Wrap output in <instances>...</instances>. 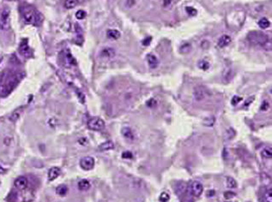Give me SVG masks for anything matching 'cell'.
<instances>
[{
	"instance_id": "obj_10",
	"label": "cell",
	"mask_w": 272,
	"mask_h": 202,
	"mask_svg": "<svg viewBox=\"0 0 272 202\" xmlns=\"http://www.w3.org/2000/svg\"><path fill=\"white\" fill-rule=\"evenodd\" d=\"M147 62L149 63V66L151 68V69H156L159 65V59L157 58V57L154 55V54H148L147 57Z\"/></svg>"
},
{
	"instance_id": "obj_16",
	"label": "cell",
	"mask_w": 272,
	"mask_h": 202,
	"mask_svg": "<svg viewBox=\"0 0 272 202\" xmlns=\"http://www.w3.org/2000/svg\"><path fill=\"white\" fill-rule=\"evenodd\" d=\"M60 174V169L58 167H53L49 170L48 172V179L49 181H53Z\"/></svg>"
},
{
	"instance_id": "obj_24",
	"label": "cell",
	"mask_w": 272,
	"mask_h": 202,
	"mask_svg": "<svg viewBox=\"0 0 272 202\" xmlns=\"http://www.w3.org/2000/svg\"><path fill=\"white\" fill-rule=\"evenodd\" d=\"M258 23V26L260 27L261 28H263V29H266V28H268L269 27L271 26V22L265 17L260 19Z\"/></svg>"
},
{
	"instance_id": "obj_32",
	"label": "cell",
	"mask_w": 272,
	"mask_h": 202,
	"mask_svg": "<svg viewBox=\"0 0 272 202\" xmlns=\"http://www.w3.org/2000/svg\"><path fill=\"white\" fill-rule=\"evenodd\" d=\"M169 201V194L167 193H162L160 196V201L167 202Z\"/></svg>"
},
{
	"instance_id": "obj_19",
	"label": "cell",
	"mask_w": 272,
	"mask_h": 202,
	"mask_svg": "<svg viewBox=\"0 0 272 202\" xmlns=\"http://www.w3.org/2000/svg\"><path fill=\"white\" fill-rule=\"evenodd\" d=\"M89 188H90V183L86 179H82L78 183V188L82 191H86Z\"/></svg>"
},
{
	"instance_id": "obj_9",
	"label": "cell",
	"mask_w": 272,
	"mask_h": 202,
	"mask_svg": "<svg viewBox=\"0 0 272 202\" xmlns=\"http://www.w3.org/2000/svg\"><path fill=\"white\" fill-rule=\"evenodd\" d=\"M28 184V181L25 176H19L18 178L16 179L14 185L16 187V188H17L18 190H23L27 187Z\"/></svg>"
},
{
	"instance_id": "obj_4",
	"label": "cell",
	"mask_w": 272,
	"mask_h": 202,
	"mask_svg": "<svg viewBox=\"0 0 272 202\" xmlns=\"http://www.w3.org/2000/svg\"><path fill=\"white\" fill-rule=\"evenodd\" d=\"M9 9L4 8L0 11V29L6 30L9 27Z\"/></svg>"
},
{
	"instance_id": "obj_5",
	"label": "cell",
	"mask_w": 272,
	"mask_h": 202,
	"mask_svg": "<svg viewBox=\"0 0 272 202\" xmlns=\"http://www.w3.org/2000/svg\"><path fill=\"white\" fill-rule=\"evenodd\" d=\"M203 186L198 181H193L190 185V191L192 196L194 197H199L203 193Z\"/></svg>"
},
{
	"instance_id": "obj_36",
	"label": "cell",
	"mask_w": 272,
	"mask_h": 202,
	"mask_svg": "<svg viewBox=\"0 0 272 202\" xmlns=\"http://www.w3.org/2000/svg\"><path fill=\"white\" fill-rule=\"evenodd\" d=\"M122 158H126V159H131V158H133V154L131 152L126 151V152H124L122 153Z\"/></svg>"
},
{
	"instance_id": "obj_7",
	"label": "cell",
	"mask_w": 272,
	"mask_h": 202,
	"mask_svg": "<svg viewBox=\"0 0 272 202\" xmlns=\"http://www.w3.org/2000/svg\"><path fill=\"white\" fill-rule=\"evenodd\" d=\"M80 166L84 170H90L95 167V159L92 157H84L80 160Z\"/></svg>"
},
{
	"instance_id": "obj_45",
	"label": "cell",
	"mask_w": 272,
	"mask_h": 202,
	"mask_svg": "<svg viewBox=\"0 0 272 202\" xmlns=\"http://www.w3.org/2000/svg\"><path fill=\"white\" fill-rule=\"evenodd\" d=\"M79 143H80V144H82V145H85V144H86V142H87V140H86V139H85V138H82V139H80V140H79Z\"/></svg>"
},
{
	"instance_id": "obj_14",
	"label": "cell",
	"mask_w": 272,
	"mask_h": 202,
	"mask_svg": "<svg viewBox=\"0 0 272 202\" xmlns=\"http://www.w3.org/2000/svg\"><path fill=\"white\" fill-rule=\"evenodd\" d=\"M231 41H232L231 37L227 35H222L219 39L217 45L220 48H224V47H226V46H227L228 45L230 44Z\"/></svg>"
},
{
	"instance_id": "obj_2",
	"label": "cell",
	"mask_w": 272,
	"mask_h": 202,
	"mask_svg": "<svg viewBox=\"0 0 272 202\" xmlns=\"http://www.w3.org/2000/svg\"><path fill=\"white\" fill-rule=\"evenodd\" d=\"M248 42L255 46L265 47L269 43H271L269 37L259 31H252L247 35Z\"/></svg>"
},
{
	"instance_id": "obj_8",
	"label": "cell",
	"mask_w": 272,
	"mask_h": 202,
	"mask_svg": "<svg viewBox=\"0 0 272 202\" xmlns=\"http://www.w3.org/2000/svg\"><path fill=\"white\" fill-rule=\"evenodd\" d=\"M261 202H272V190L271 188H263L261 191L260 195Z\"/></svg>"
},
{
	"instance_id": "obj_21",
	"label": "cell",
	"mask_w": 272,
	"mask_h": 202,
	"mask_svg": "<svg viewBox=\"0 0 272 202\" xmlns=\"http://www.w3.org/2000/svg\"><path fill=\"white\" fill-rule=\"evenodd\" d=\"M107 35L109 39L118 40V38L120 37V32L118 30H116V29H109L108 33H107Z\"/></svg>"
},
{
	"instance_id": "obj_20",
	"label": "cell",
	"mask_w": 272,
	"mask_h": 202,
	"mask_svg": "<svg viewBox=\"0 0 272 202\" xmlns=\"http://www.w3.org/2000/svg\"><path fill=\"white\" fill-rule=\"evenodd\" d=\"M79 3V0H65L64 1V8L67 9H71L75 8Z\"/></svg>"
},
{
	"instance_id": "obj_23",
	"label": "cell",
	"mask_w": 272,
	"mask_h": 202,
	"mask_svg": "<svg viewBox=\"0 0 272 202\" xmlns=\"http://www.w3.org/2000/svg\"><path fill=\"white\" fill-rule=\"evenodd\" d=\"M67 191H68V188H67L66 185L64 184L59 185V186L56 188V193H57V194L60 195V196L65 195L66 193H67Z\"/></svg>"
},
{
	"instance_id": "obj_27",
	"label": "cell",
	"mask_w": 272,
	"mask_h": 202,
	"mask_svg": "<svg viewBox=\"0 0 272 202\" xmlns=\"http://www.w3.org/2000/svg\"><path fill=\"white\" fill-rule=\"evenodd\" d=\"M198 66L199 67V69L203 70H208L209 69V67H210V63L207 60L203 59V60L198 62Z\"/></svg>"
},
{
	"instance_id": "obj_17",
	"label": "cell",
	"mask_w": 272,
	"mask_h": 202,
	"mask_svg": "<svg viewBox=\"0 0 272 202\" xmlns=\"http://www.w3.org/2000/svg\"><path fill=\"white\" fill-rule=\"evenodd\" d=\"M114 148V144L113 142L111 141H108L106 142H103L102 144H100L98 147L99 151L101 152H105V151H109V150H113Z\"/></svg>"
},
{
	"instance_id": "obj_13",
	"label": "cell",
	"mask_w": 272,
	"mask_h": 202,
	"mask_svg": "<svg viewBox=\"0 0 272 202\" xmlns=\"http://www.w3.org/2000/svg\"><path fill=\"white\" fill-rule=\"evenodd\" d=\"M121 134L126 140H129V141H132L135 138V134L130 127H124L121 129Z\"/></svg>"
},
{
	"instance_id": "obj_30",
	"label": "cell",
	"mask_w": 272,
	"mask_h": 202,
	"mask_svg": "<svg viewBox=\"0 0 272 202\" xmlns=\"http://www.w3.org/2000/svg\"><path fill=\"white\" fill-rule=\"evenodd\" d=\"M226 135H227V140H231V139H233L235 136V131L234 130V129L230 128V129H228L227 130V134Z\"/></svg>"
},
{
	"instance_id": "obj_29",
	"label": "cell",
	"mask_w": 272,
	"mask_h": 202,
	"mask_svg": "<svg viewBox=\"0 0 272 202\" xmlns=\"http://www.w3.org/2000/svg\"><path fill=\"white\" fill-rule=\"evenodd\" d=\"M185 10L187 12L188 15H190V17H194L198 14V10L195 9L194 7H191V6H188L185 8Z\"/></svg>"
},
{
	"instance_id": "obj_40",
	"label": "cell",
	"mask_w": 272,
	"mask_h": 202,
	"mask_svg": "<svg viewBox=\"0 0 272 202\" xmlns=\"http://www.w3.org/2000/svg\"><path fill=\"white\" fill-rule=\"evenodd\" d=\"M76 93H77V96H78V98H79L80 101H81L82 104H83V103L85 102V98H84V95L82 94V93L79 92V91H76Z\"/></svg>"
},
{
	"instance_id": "obj_33",
	"label": "cell",
	"mask_w": 272,
	"mask_h": 202,
	"mask_svg": "<svg viewBox=\"0 0 272 202\" xmlns=\"http://www.w3.org/2000/svg\"><path fill=\"white\" fill-rule=\"evenodd\" d=\"M146 105L149 106V107H150V108H154L157 105V101L154 99V98H150V99H149L148 101H147V103H146Z\"/></svg>"
},
{
	"instance_id": "obj_15",
	"label": "cell",
	"mask_w": 272,
	"mask_h": 202,
	"mask_svg": "<svg viewBox=\"0 0 272 202\" xmlns=\"http://www.w3.org/2000/svg\"><path fill=\"white\" fill-rule=\"evenodd\" d=\"M234 71L232 68H226L224 71H223V74H222V77L223 80L226 81H230L231 80H233V78L234 77Z\"/></svg>"
},
{
	"instance_id": "obj_37",
	"label": "cell",
	"mask_w": 272,
	"mask_h": 202,
	"mask_svg": "<svg viewBox=\"0 0 272 202\" xmlns=\"http://www.w3.org/2000/svg\"><path fill=\"white\" fill-rule=\"evenodd\" d=\"M151 41H152V38L149 36V37H147V38H145V39L143 40V42H142V43H143V45H144V46H147V45H149L151 43Z\"/></svg>"
},
{
	"instance_id": "obj_46",
	"label": "cell",
	"mask_w": 272,
	"mask_h": 202,
	"mask_svg": "<svg viewBox=\"0 0 272 202\" xmlns=\"http://www.w3.org/2000/svg\"><path fill=\"white\" fill-rule=\"evenodd\" d=\"M4 173H5V170H4L2 166H0V175L4 174Z\"/></svg>"
},
{
	"instance_id": "obj_28",
	"label": "cell",
	"mask_w": 272,
	"mask_h": 202,
	"mask_svg": "<svg viewBox=\"0 0 272 202\" xmlns=\"http://www.w3.org/2000/svg\"><path fill=\"white\" fill-rule=\"evenodd\" d=\"M227 188H236L237 187V182L235 181V179H234L231 176L227 177Z\"/></svg>"
},
{
	"instance_id": "obj_41",
	"label": "cell",
	"mask_w": 272,
	"mask_h": 202,
	"mask_svg": "<svg viewBox=\"0 0 272 202\" xmlns=\"http://www.w3.org/2000/svg\"><path fill=\"white\" fill-rule=\"evenodd\" d=\"M75 29H76V32L78 34V35H81L82 33V29L81 28V27L79 26V24H76L75 26Z\"/></svg>"
},
{
	"instance_id": "obj_11",
	"label": "cell",
	"mask_w": 272,
	"mask_h": 202,
	"mask_svg": "<svg viewBox=\"0 0 272 202\" xmlns=\"http://www.w3.org/2000/svg\"><path fill=\"white\" fill-rule=\"evenodd\" d=\"M100 57L104 58H112L116 55V52L112 47H105L100 52Z\"/></svg>"
},
{
	"instance_id": "obj_35",
	"label": "cell",
	"mask_w": 272,
	"mask_h": 202,
	"mask_svg": "<svg viewBox=\"0 0 272 202\" xmlns=\"http://www.w3.org/2000/svg\"><path fill=\"white\" fill-rule=\"evenodd\" d=\"M66 56H67V60H68V62H69V63H70L71 65H76V64L75 58H74L72 56H71V53L68 52Z\"/></svg>"
},
{
	"instance_id": "obj_31",
	"label": "cell",
	"mask_w": 272,
	"mask_h": 202,
	"mask_svg": "<svg viewBox=\"0 0 272 202\" xmlns=\"http://www.w3.org/2000/svg\"><path fill=\"white\" fill-rule=\"evenodd\" d=\"M86 17V12L84 11V10H82V9H80V10H78L76 13V19H78V20H82V19H84Z\"/></svg>"
},
{
	"instance_id": "obj_22",
	"label": "cell",
	"mask_w": 272,
	"mask_h": 202,
	"mask_svg": "<svg viewBox=\"0 0 272 202\" xmlns=\"http://www.w3.org/2000/svg\"><path fill=\"white\" fill-rule=\"evenodd\" d=\"M215 123H216V118L213 116H210L204 118L203 121V124L206 127H212L215 124Z\"/></svg>"
},
{
	"instance_id": "obj_18",
	"label": "cell",
	"mask_w": 272,
	"mask_h": 202,
	"mask_svg": "<svg viewBox=\"0 0 272 202\" xmlns=\"http://www.w3.org/2000/svg\"><path fill=\"white\" fill-rule=\"evenodd\" d=\"M22 108L21 107V108H18V109H17L16 111H14L11 115L9 116V120L10 122H17V120L19 119V117H20V116L22 114Z\"/></svg>"
},
{
	"instance_id": "obj_3",
	"label": "cell",
	"mask_w": 272,
	"mask_h": 202,
	"mask_svg": "<svg viewBox=\"0 0 272 202\" xmlns=\"http://www.w3.org/2000/svg\"><path fill=\"white\" fill-rule=\"evenodd\" d=\"M88 128L94 131H100L105 128V123L100 117H92L88 121Z\"/></svg>"
},
{
	"instance_id": "obj_26",
	"label": "cell",
	"mask_w": 272,
	"mask_h": 202,
	"mask_svg": "<svg viewBox=\"0 0 272 202\" xmlns=\"http://www.w3.org/2000/svg\"><path fill=\"white\" fill-rule=\"evenodd\" d=\"M261 155L264 158H271L272 157V149L271 147H264L262 152H261Z\"/></svg>"
},
{
	"instance_id": "obj_12",
	"label": "cell",
	"mask_w": 272,
	"mask_h": 202,
	"mask_svg": "<svg viewBox=\"0 0 272 202\" xmlns=\"http://www.w3.org/2000/svg\"><path fill=\"white\" fill-rule=\"evenodd\" d=\"M19 52L21 53V55L23 56V57H29L31 55L30 48H29L26 40H23L21 43L20 46H19Z\"/></svg>"
},
{
	"instance_id": "obj_42",
	"label": "cell",
	"mask_w": 272,
	"mask_h": 202,
	"mask_svg": "<svg viewBox=\"0 0 272 202\" xmlns=\"http://www.w3.org/2000/svg\"><path fill=\"white\" fill-rule=\"evenodd\" d=\"M254 99V97H251L250 98H248L247 100H246V102L245 103V107H247L248 106H250L252 103H253V101Z\"/></svg>"
},
{
	"instance_id": "obj_6",
	"label": "cell",
	"mask_w": 272,
	"mask_h": 202,
	"mask_svg": "<svg viewBox=\"0 0 272 202\" xmlns=\"http://www.w3.org/2000/svg\"><path fill=\"white\" fill-rule=\"evenodd\" d=\"M207 96L206 89L202 86H197L193 90V97L196 101H202Z\"/></svg>"
},
{
	"instance_id": "obj_1",
	"label": "cell",
	"mask_w": 272,
	"mask_h": 202,
	"mask_svg": "<svg viewBox=\"0 0 272 202\" xmlns=\"http://www.w3.org/2000/svg\"><path fill=\"white\" fill-rule=\"evenodd\" d=\"M22 15L24 21L29 24L39 25L43 20L42 16L30 5H25L22 8Z\"/></svg>"
},
{
	"instance_id": "obj_44",
	"label": "cell",
	"mask_w": 272,
	"mask_h": 202,
	"mask_svg": "<svg viewBox=\"0 0 272 202\" xmlns=\"http://www.w3.org/2000/svg\"><path fill=\"white\" fill-rule=\"evenodd\" d=\"M234 193H231V192H228V193H225V197H226V198H232V197H234Z\"/></svg>"
},
{
	"instance_id": "obj_38",
	"label": "cell",
	"mask_w": 272,
	"mask_h": 202,
	"mask_svg": "<svg viewBox=\"0 0 272 202\" xmlns=\"http://www.w3.org/2000/svg\"><path fill=\"white\" fill-rule=\"evenodd\" d=\"M135 4H136L135 0H126V4L128 8H131L133 5H135Z\"/></svg>"
},
{
	"instance_id": "obj_25",
	"label": "cell",
	"mask_w": 272,
	"mask_h": 202,
	"mask_svg": "<svg viewBox=\"0 0 272 202\" xmlns=\"http://www.w3.org/2000/svg\"><path fill=\"white\" fill-rule=\"evenodd\" d=\"M191 51V45L190 43H184L180 47V52L182 54H187Z\"/></svg>"
},
{
	"instance_id": "obj_43",
	"label": "cell",
	"mask_w": 272,
	"mask_h": 202,
	"mask_svg": "<svg viewBox=\"0 0 272 202\" xmlns=\"http://www.w3.org/2000/svg\"><path fill=\"white\" fill-rule=\"evenodd\" d=\"M172 4V0H163V5L165 7H168L169 5H171Z\"/></svg>"
},
{
	"instance_id": "obj_39",
	"label": "cell",
	"mask_w": 272,
	"mask_h": 202,
	"mask_svg": "<svg viewBox=\"0 0 272 202\" xmlns=\"http://www.w3.org/2000/svg\"><path fill=\"white\" fill-rule=\"evenodd\" d=\"M270 108V105L267 101H263L261 106V111H267Z\"/></svg>"
},
{
	"instance_id": "obj_34",
	"label": "cell",
	"mask_w": 272,
	"mask_h": 202,
	"mask_svg": "<svg viewBox=\"0 0 272 202\" xmlns=\"http://www.w3.org/2000/svg\"><path fill=\"white\" fill-rule=\"evenodd\" d=\"M242 100V98L240 96H234L233 97V98H232V101H231V103H232V105L233 106H236V105H238L240 101Z\"/></svg>"
}]
</instances>
